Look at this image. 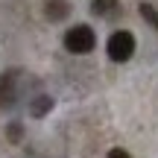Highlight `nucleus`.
Segmentation results:
<instances>
[{"instance_id": "obj_3", "label": "nucleus", "mask_w": 158, "mask_h": 158, "mask_svg": "<svg viewBox=\"0 0 158 158\" xmlns=\"http://www.w3.org/2000/svg\"><path fill=\"white\" fill-rule=\"evenodd\" d=\"M15 82H18V70L0 73V108L12 106V100H15Z\"/></svg>"}, {"instance_id": "obj_8", "label": "nucleus", "mask_w": 158, "mask_h": 158, "mask_svg": "<svg viewBox=\"0 0 158 158\" xmlns=\"http://www.w3.org/2000/svg\"><path fill=\"white\" fill-rule=\"evenodd\" d=\"M9 138H12V141H21V123H9Z\"/></svg>"}, {"instance_id": "obj_7", "label": "nucleus", "mask_w": 158, "mask_h": 158, "mask_svg": "<svg viewBox=\"0 0 158 158\" xmlns=\"http://www.w3.org/2000/svg\"><path fill=\"white\" fill-rule=\"evenodd\" d=\"M141 18H143L152 29H158V9H155L152 3H141Z\"/></svg>"}, {"instance_id": "obj_9", "label": "nucleus", "mask_w": 158, "mask_h": 158, "mask_svg": "<svg viewBox=\"0 0 158 158\" xmlns=\"http://www.w3.org/2000/svg\"><path fill=\"white\" fill-rule=\"evenodd\" d=\"M106 158H132V155L126 152V149H111V152H108Z\"/></svg>"}, {"instance_id": "obj_2", "label": "nucleus", "mask_w": 158, "mask_h": 158, "mask_svg": "<svg viewBox=\"0 0 158 158\" xmlns=\"http://www.w3.org/2000/svg\"><path fill=\"white\" fill-rule=\"evenodd\" d=\"M106 50H108V59L111 62H129L132 53H135V35L129 29H117V32H111Z\"/></svg>"}, {"instance_id": "obj_5", "label": "nucleus", "mask_w": 158, "mask_h": 158, "mask_svg": "<svg viewBox=\"0 0 158 158\" xmlns=\"http://www.w3.org/2000/svg\"><path fill=\"white\" fill-rule=\"evenodd\" d=\"M91 12L100 15V18H111L120 12V3L117 0H91Z\"/></svg>"}, {"instance_id": "obj_1", "label": "nucleus", "mask_w": 158, "mask_h": 158, "mask_svg": "<svg viewBox=\"0 0 158 158\" xmlns=\"http://www.w3.org/2000/svg\"><path fill=\"white\" fill-rule=\"evenodd\" d=\"M97 44V35L94 29L88 27V23H76V27H70L68 32H64V47H68V53H76V56H85V53H91Z\"/></svg>"}, {"instance_id": "obj_6", "label": "nucleus", "mask_w": 158, "mask_h": 158, "mask_svg": "<svg viewBox=\"0 0 158 158\" xmlns=\"http://www.w3.org/2000/svg\"><path fill=\"white\" fill-rule=\"evenodd\" d=\"M50 108H53V100L47 94H38L32 102H29V114H32V117H44Z\"/></svg>"}, {"instance_id": "obj_4", "label": "nucleus", "mask_w": 158, "mask_h": 158, "mask_svg": "<svg viewBox=\"0 0 158 158\" xmlns=\"http://www.w3.org/2000/svg\"><path fill=\"white\" fill-rule=\"evenodd\" d=\"M68 12H70L68 0H47V3H44V15L50 18V21H64Z\"/></svg>"}]
</instances>
